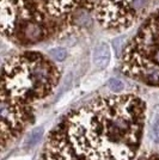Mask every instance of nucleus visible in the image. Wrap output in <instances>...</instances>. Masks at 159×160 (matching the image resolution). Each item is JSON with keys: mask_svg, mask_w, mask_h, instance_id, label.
Listing matches in <instances>:
<instances>
[{"mask_svg": "<svg viewBox=\"0 0 159 160\" xmlns=\"http://www.w3.org/2000/svg\"><path fill=\"white\" fill-rule=\"evenodd\" d=\"M146 117L145 102L134 94H116L90 102L72 112L64 132L84 160H134Z\"/></svg>", "mask_w": 159, "mask_h": 160, "instance_id": "1", "label": "nucleus"}, {"mask_svg": "<svg viewBox=\"0 0 159 160\" xmlns=\"http://www.w3.org/2000/svg\"><path fill=\"white\" fill-rule=\"evenodd\" d=\"M61 78L55 61L37 52H25L3 63L1 103L33 111V104L54 92Z\"/></svg>", "mask_w": 159, "mask_h": 160, "instance_id": "2", "label": "nucleus"}, {"mask_svg": "<svg viewBox=\"0 0 159 160\" xmlns=\"http://www.w3.org/2000/svg\"><path fill=\"white\" fill-rule=\"evenodd\" d=\"M0 28L4 37L19 46H33L55 36L67 25L41 13L29 0H1Z\"/></svg>", "mask_w": 159, "mask_h": 160, "instance_id": "3", "label": "nucleus"}, {"mask_svg": "<svg viewBox=\"0 0 159 160\" xmlns=\"http://www.w3.org/2000/svg\"><path fill=\"white\" fill-rule=\"evenodd\" d=\"M122 72L148 86H159V10L150 14L122 54Z\"/></svg>", "mask_w": 159, "mask_h": 160, "instance_id": "4", "label": "nucleus"}, {"mask_svg": "<svg viewBox=\"0 0 159 160\" xmlns=\"http://www.w3.org/2000/svg\"><path fill=\"white\" fill-rule=\"evenodd\" d=\"M154 0H100L97 20L108 30H126L146 16Z\"/></svg>", "mask_w": 159, "mask_h": 160, "instance_id": "5", "label": "nucleus"}, {"mask_svg": "<svg viewBox=\"0 0 159 160\" xmlns=\"http://www.w3.org/2000/svg\"><path fill=\"white\" fill-rule=\"evenodd\" d=\"M87 1L89 0H29L41 13L66 25L69 24L77 11L86 7Z\"/></svg>", "mask_w": 159, "mask_h": 160, "instance_id": "6", "label": "nucleus"}, {"mask_svg": "<svg viewBox=\"0 0 159 160\" xmlns=\"http://www.w3.org/2000/svg\"><path fill=\"white\" fill-rule=\"evenodd\" d=\"M111 60V48L106 42H100L93 48L92 65L97 69H105Z\"/></svg>", "mask_w": 159, "mask_h": 160, "instance_id": "7", "label": "nucleus"}, {"mask_svg": "<svg viewBox=\"0 0 159 160\" xmlns=\"http://www.w3.org/2000/svg\"><path fill=\"white\" fill-rule=\"evenodd\" d=\"M148 135L154 145H159V107L156 108L152 117H151Z\"/></svg>", "mask_w": 159, "mask_h": 160, "instance_id": "8", "label": "nucleus"}, {"mask_svg": "<svg viewBox=\"0 0 159 160\" xmlns=\"http://www.w3.org/2000/svg\"><path fill=\"white\" fill-rule=\"evenodd\" d=\"M43 135H44V129H43V127H36L29 133L28 138L24 140V147H27L29 149L33 148V147L40 142V140L43 138Z\"/></svg>", "mask_w": 159, "mask_h": 160, "instance_id": "9", "label": "nucleus"}, {"mask_svg": "<svg viewBox=\"0 0 159 160\" xmlns=\"http://www.w3.org/2000/svg\"><path fill=\"white\" fill-rule=\"evenodd\" d=\"M103 82V78L100 75H92L90 78H87L86 80L83 81L81 87L85 90V91H92L96 87H98Z\"/></svg>", "mask_w": 159, "mask_h": 160, "instance_id": "10", "label": "nucleus"}, {"mask_svg": "<svg viewBox=\"0 0 159 160\" xmlns=\"http://www.w3.org/2000/svg\"><path fill=\"white\" fill-rule=\"evenodd\" d=\"M48 56L54 60L55 62H62L66 60L67 58V50L62 47H56L53 48L50 50H48Z\"/></svg>", "mask_w": 159, "mask_h": 160, "instance_id": "11", "label": "nucleus"}, {"mask_svg": "<svg viewBox=\"0 0 159 160\" xmlns=\"http://www.w3.org/2000/svg\"><path fill=\"white\" fill-rule=\"evenodd\" d=\"M108 87H109L113 92H115V93H120V92H122V91L125 90L126 85H125V82L121 79H119V78H111V79H109V81H108Z\"/></svg>", "mask_w": 159, "mask_h": 160, "instance_id": "12", "label": "nucleus"}, {"mask_svg": "<svg viewBox=\"0 0 159 160\" xmlns=\"http://www.w3.org/2000/svg\"><path fill=\"white\" fill-rule=\"evenodd\" d=\"M73 98H74V92H68V93H66L65 96L61 97V99H60L59 102H58V104H56V108H59V109L65 108Z\"/></svg>", "mask_w": 159, "mask_h": 160, "instance_id": "13", "label": "nucleus"}, {"mask_svg": "<svg viewBox=\"0 0 159 160\" xmlns=\"http://www.w3.org/2000/svg\"><path fill=\"white\" fill-rule=\"evenodd\" d=\"M134 160H159V155L153 153H145L138 158H135Z\"/></svg>", "mask_w": 159, "mask_h": 160, "instance_id": "14", "label": "nucleus"}, {"mask_svg": "<svg viewBox=\"0 0 159 160\" xmlns=\"http://www.w3.org/2000/svg\"><path fill=\"white\" fill-rule=\"evenodd\" d=\"M31 159H33V158H31V155L25 154V155H17V157L10 158V159H7V160H31Z\"/></svg>", "mask_w": 159, "mask_h": 160, "instance_id": "15", "label": "nucleus"}]
</instances>
